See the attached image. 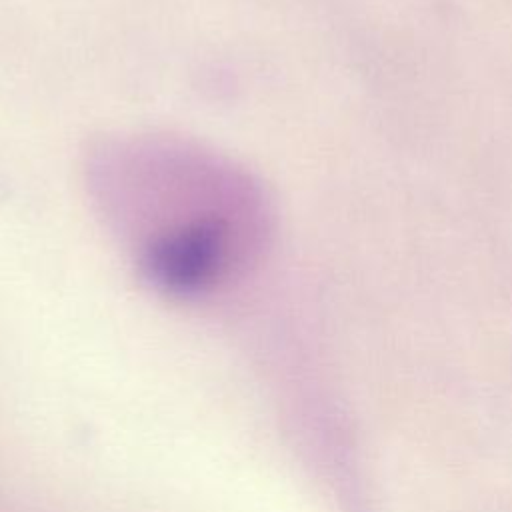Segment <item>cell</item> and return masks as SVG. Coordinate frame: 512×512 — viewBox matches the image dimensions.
I'll return each instance as SVG.
<instances>
[{
    "label": "cell",
    "instance_id": "1",
    "mask_svg": "<svg viewBox=\"0 0 512 512\" xmlns=\"http://www.w3.org/2000/svg\"><path fill=\"white\" fill-rule=\"evenodd\" d=\"M100 198L148 276L176 294L228 280L258 254L266 210L230 164L180 142L136 140L96 166Z\"/></svg>",
    "mask_w": 512,
    "mask_h": 512
}]
</instances>
